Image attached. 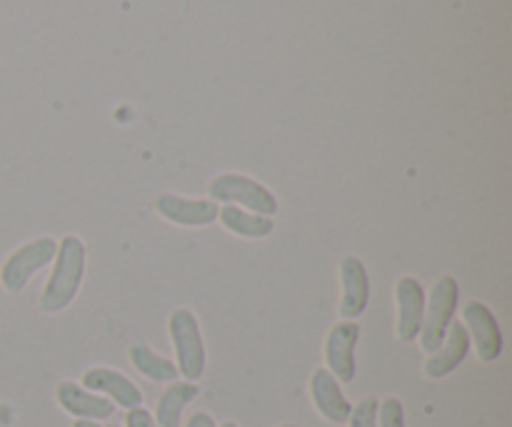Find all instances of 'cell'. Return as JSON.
<instances>
[{
    "instance_id": "cb8c5ba5",
    "label": "cell",
    "mask_w": 512,
    "mask_h": 427,
    "mask_svg": "<svg viewBox=\"0 0 512 427\" xmlns=\"http://www.w3.org/2000/svg\"><path fill=\"white\" fill-rule=\"evenodd\" d=\"M280 427H298V425H280Z\"/></svg>"
},
{
    "instance_id": "ac0fdd59",
    "label": "cell",
    "mask_w": 512,
    "mask_h": 427,
    "mask_svg": "<svg viewBox=\"0 0 512 427\" xmlns=\"http://www.w3.org/2000/svg\"><path fill=\"white\" fill-rule=\"evenodd\" d=\"M378 400L375 398H365L360 400L358 405L350 413L348 425L350 427H378Z\"/></svg>"
},
{
    "instance_id": "8992f818",
    "label": "cell",
    "mask_w": 512,
    "mask_h": 427,
    "mask_svg": "<svg viewBox=\"0 0 512 427\" xmlns=\"http://www.w3.org/2000/svg\"><path fill=\"white\" fill-rule=\"evenodd\" d=\"M463 320L468 335H473L475 353L483 363H495L503 353V333L493 310L480 300H470L463 308Z\"/></svg>"
},
{
    "instance_id": "8fae6325",
    "label": "cell",
    "mask_w": 512,
    "mask_h": 427,
    "mask_svg": "<svg viewBox=\"0 0 512 427\" xmlns=\"http://www.w3.org/2000/svg\"><path fill=\"white\" fill-rule=\"evenodd\" d=\"M395 300H398V340L413 343L420 335L425 318V290L415 278L405 275L395 285Z\"/></svg>"
},
{
    "instance_id": "52a82bcc",
    "label": "cell",
    "mask_w": 512,
    "mask_h": 427,
    "mask_svg": "<svg viewBox=\"0 0 512 427\" xmlns=\"http://www.w3.org/2000/svg\"><path fill=\"white\" fill-rule=\"evenodd\" d=\"M360 340V325L355 320H343L335 325L325 340V363L328 373L338 383H353L355 380V348Z\"/></svg>"
},
{
    "instance_id": "d6986e66",
    "label": "cell",
    "mask_w": 512,
    "mask_h": 427,
    "mask_svg": "<svg viewBox=\"0 0 512 427\" xmlns=\"http://www.w3.org/2000/svg\"><path fill=\"white\" fill-rule=\"evenodd\" d=\"M378 427H405V410L398 398H385L378 405Z\"/></svg>"
},
{
    "instance_id": "ffe728a7",
    "label": "cell",
    "mask_w": 512,
    "mask_h": 427,
    "mask_svg": "<svg viewBox=\"0 0 512 427\" xmlns=\"http://www.w3.org/2000/svg\"><path fill=\"white\" fill-rule=\"evenodd\" d=\"M125 425L128 427H158L155 425L153 415H150L145 408L128 410V415H125Z\"/></svg>"
},
{
    "instance_id": "d4e9b609",
    "label": "cell",
    "mask_w": 512,
    "mask_h": 427,
    "mask_svg": "<svg viewBox=\"0 0 512 427\" xmlns=\"http://www.w3.org/2000/svg\"><path fill=\"white\" fill-rule=\"evenodd\" d=\"M108 427H120V425H108Z\"/></svg>"
},
{
    "instance_id": "44dd1931",
    "label": "cell",
    "mask_w": 512,
    "mask_h": 427,
    "mask_svg": "<svg viewBox=\"0 0 512 427\" xmlns=\"http://www.w3.org/2000/svg\"><path fill=\"white\" fill-rule=\"evenodd\" d=\"M185 427H218V425H215V420L210 418L208 413H193Z\"/></svg>"
},
{
    "instance_id": "3957f363",
    "label": "cell",
    "mask_w": 512,
    "mask_h": 427,
    "mask_svg": "<svg viewBox=\"0 0 512 427\" xmlns=\"http://www.w3.org/2000/svg\"><path fill=\"white\" fill-rule=\"evenodd\" d=\"M458 280L443 275L435 280L430 298H425V318L423 328H420V345L428 355L438 353L443 345L445 335H448L450 323L455 320V310H458Z\"/></svg>"
},
{
    "instance_id": "603a6c76",
    "label": "cell",
    "mask_w": 512,
    "mask_h": 427,
    "mask_svg": "<svg viewBox=\"0 0 512 427\" xmlns=\"http://www.w3.org/2000/svg\"><path fill=\"white\" fill-rule=\"evenodd\" d=\"M223 427H240V425L233 423V420H228V423H223Z\"/></svg>"
},
{
    "instance_id": "2e32d148",
    "label": "cell",
    "mask_w": 512,
    "mask_h": 427,
    "mask_svg": "<svg viewBox=\"0 0 512 427\" xmlns=\"http://www.w3.org/2000/svg\"><path fill=\"white\" fill-rule=\"evenodd\" d=\"M198 398V385L195 383H170V388L160 395L158 408H155V425L158 427H180L185 405Z\"/></svg>"
},
{
    "instance_id": "4fadbf2b",
    "label": "cell",
    "mask_w": 512,
    "mask_h": 427,
    "mask_svg": "<svg viewBox=\"0 0 512 427\" xmlns=\"http://www.w3.org/2000/svg\"><path fill=\"white\" fill-rule=\"evenodd\" d=\"M470 353V335L465 330L463 323L453 320L448 328V335H445L443 345H440L438 353H433L425 363V375L430 380L448 378L453 370H458L463 365V360L468 358Z\"/></svg>"
},
{
    "instance_id": "e0dca14e",
    "label": "cell",
    "mask_w": 512,
    "mask_h": 427,
    "mask_svg": "<svg viewBox=\"0 0 512 427\" xmlns=\"http://www.w3.org/2000/svg\"><path fill=\"white\" fill-rule=\"evenodd\" d=\"M128 355L133 368L138 370L143 378L153 380V383H175V380H178V368H175L173 360L153 353L148 345H133Z\"/></svg>"
},
{
    "instance_id": "277c9868",
    "label": "cell",
    "mask_w": 512,
    "mask_h": 427,
    "mask_svg": "<svg viewBox=\"0 0 512 427\" xmlns=\"http://www.w3.org/2000/svg\"><path fill=\"white\" fill-rule=\"evenodd\" d=\"M168 333L170 343L175 348V368L178 375H183L188 383L203 378L205 373V343L203 335H200L198 318H195L190 310L178 308L173 310V315L168 318Z\"/></svg>"
},
{
    "instance_id": "7402d4cb",
    "label": "cell",
    "mask_w": 512,
    "mask_h": 427,
    "mask_svg": "<svg viewBox=\"0 0 512 427\" xmlns=\"http://www.w3.org/2000/svg\"><path fill=\"white\" fill-rule=\"evenodd\" d=\"M73 427H100V425L93 423V420H75Z\"/></svg>"
},
{
    "instance_id": "9a60e30c",
    "label": "cell",
    "mask_w": 512,
    "mask_h": 427,
    "mask_svg": "<svg viewBox=\"0 0 512 427\" xmlns=\"http://www.w3.org/2000/svg\"><path fill=\"white\" fill-rule=\"evenodd\" d=\"M218 220L223 223V228L228 233L248 240L268 238L273 233V218L248 213V210L238 208V205H223V208H218Z\"/></svg>"
},
{
    "instance_id": "ba28073f",
    "label": "cell",
    "mask_w": 512,
    "mask_h": 427,
    "mask_svg": "<svg viewBox=\"0 0 512 427\" xmlns=\"http://www.w3.org/2000/svg\"><path fill=\"white\" fill-rule=\"evenodd\" d=\"M153 208L160 218L180 228H205L218 220V203L203 198H183L175 193H163L153 200Z\"/></svg>"
},
{
    "instance_id": "5bb4252c",
    "label": "cell",
    "mask_w": 512,
    "mask_h": 427,
    "mask_svg": "<svg viewBox=\"0 0 512 427\" xmlns=\"http://www.w3.org/2000/svg\"><path fill=\"white\" fill-rule=\"evenodd\" d=\"M310 395H313V403L318 408V413L323 415L328 423H348L350 413H353V405L348 403V398L340 390V383L328 373L325 368H318L310 378Z\"/></svg>"
},
{
    "instance_id": "6da1fadb",
    "label": "cell",
    "mask_w": 512,
    "mask_h": 427,
    "mask_svg": "<svg viewBox=\"0 0 512 427\" xmlns=\"http://www.w3.org/2000/svg\"><path fill=\"white\" fill-rule=\"evenodd\" d=\"M85 275V243L78 235H65L55 253L53 273L40 293V310L48 315L63 313L83 285Z\"/></svg>"
},
{
    "instance_id": "30bf717a",
    "label": "cell",
    "mask_w": 512,
    "mask_h": 427,
    "mask_svg": "<svg viewBox=\"0 0 512 427\" xmlns=\"http://www.w3.org/2000/svg\"><path fill=\"white\" fill-rule=\"evenodd\" d=\"M340 280H343V300H340V318L358 320L368 310L370 303V278L363 260L348 255L340 263Z\"/></svg>"
},
{
    "instance_id": "7a4b0ae2",
    "label": "cell",
    "mask_w": 512,
    "mask_h": 427,
    "mask_svg": "<svg viewBox=\"0 0 512 427\" xmlns=\"http://www.w3.org/2000/svg\"><path fill=\"white\" fill-rule=\"evenodd\" d=\"M208 195L213 203L238 205V208H245L248 213L265 215V218H273V215L278 213V198H275L265 185H260L258 180L248 178V175H240V173L215 175L208 185Z\"/></svg>"
},
{
    "instance_id": "7c38bea8",
    "label": "cell",
    "mask_w": 512,
    "mask_h": 427,
    "mask_svg": "<svg viewBox=\"0 0 512 427\" xmlns=\"http://www.w3.org/2000/svg\"><path fill=\"white\" fill-rule=\"evenodd\" d=\"M83 388L90 393H103L105 398L113 400V405L125 410L143 408V393L138 385L113 368H90L83 375Z\"/></svg>"
},
{
    "instance_id": "9c48e42d",
    "label": "cell",
    "mask_w": 512,
    "mask_h": 427,
    "mask_svg": "<svg viewBox=\"0 0 512 427\" xmlns=\"http://www.w3.org/2000/svg\"><path fill=\"white\" fill-rule=\"evenodd\" d=\"M55 400H58L60 408L68 415L78 420H110L115 413L113 400H108L105 395H95L90 390H85L83 385L73 383V380H63L55 390Z\"/></svg>"
},
{
    "instance_id": "5b68a950",
    "label": "cell",
    "mask_w": 512,
    "mask_h": 427,
    "mask_svg": "<svg viewBox=\"0 0 512 427\" xmlns=\"http://www.w3.org/2000/svg\"><path fill=\"white\" fill-rule=\"evenodd\" d=\"M55 253H58V243L48 238V235L28 240V243L20 245L18 250H13L5 258L3 268H0V285L13 295L23 293L30 278L40 273L48 263H53Z\"/></svg>"
}]
</instances>
